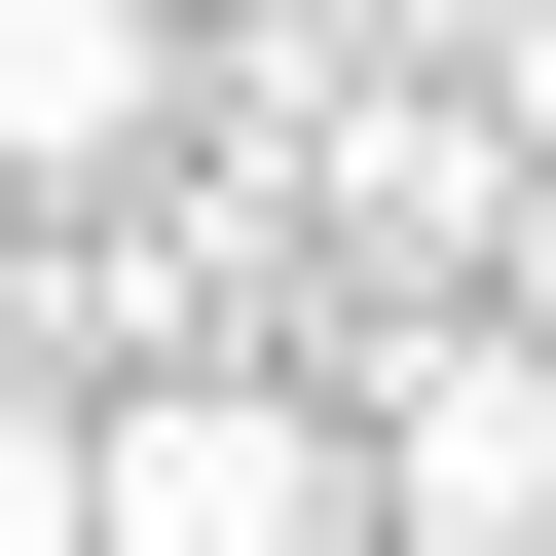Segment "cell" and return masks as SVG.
Instances as JSON below:
<instances>
[{"mask_svg": "<svg viewBox=\"0 0 556 556\" xmlns=\"http://www.w3.org/2000/svg\"><path fill=\"white\" fill-rule=\"evenodd\" d=\"M334 482H371L408 556H519V519H556V334H519V298H408V334H334Z\"/></svg>", "mask_w": 556, "mask_h": 556, "instance_id": "1", "label": "cell"}, {"mask_svg": "<svg viewBox=\"0 0 556 556\" xmlns=\"http://www.w3.org/2000/svg\"><path fill=\"white\" fill-rule=\"evenodd\" d=\"M186 149V0H0V223H75Z\"/></svg>", "mask_w": 556, "mask_h": 556, "instance_id": "2", "label": "cell"}, {"mask_svg": "<svg viewBox=\"0 0 556 556\" xmlns=\"http://www.w3.org/2000/svg\"><path fill=\"white\" fill-rule=\"evenodd\" d=\"M0 556H75V371L0 334Z\"/></svg>", "mask_w": 556, "mask_h": 556, "instance_id": "3", "label": "cell"}, {"mask_svg": "<svg viewBox=\"0 0 556 556\" xmlns=\"http://www.w3.org/2000/svg\"><path fill=\"white\" fill-rule=\"evenodd\" d=\"M482 298H519V334H556V149H519V186H482Z\"/></svg>", "mask_w": 556, "mask_h": 556, "instance_id": "4", "label": "cell"}, {"mask_svg": "<svg viewBox=\"0 0 556 556\" xmlns=\"http://www.w3.org/2000/svg\"><path fill=\"white\" fill-rule=\"evenodd\" d=\"M334 556H408V519H334Z\"/></svg>", "mask_w": 556, "mask_h": 556, "instance_id": "5", "label": "cell"}, {"mask_svg": "<svg viewBox=\"0 0 556 556\" xmlns=\"http://www.w3.org/2000/svg\"><path fill=\"white\" fill-rule=\"evenodd\" d=\"M519 556H556V519H519Z\"/></svg>", "mask_w": 556, "mask_h": 556, "instance_id": "6", "label": "cell"}]
</instances>
